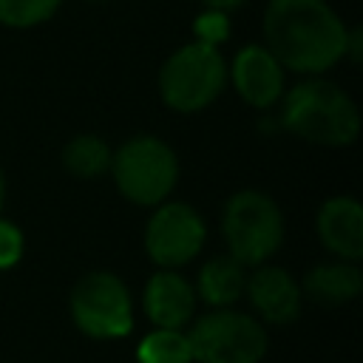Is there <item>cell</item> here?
Returning <instances> with one entry per match:
<instances>
[{
	"mask_svg": "<svg viewBox=\"0 0 363 363\" xmlns=\"http://www.w3.org/2000/svg\"><path fill=\"white\" fill-rule=\"evenodd\" d=\"M261 31L286 71L318 77L343 60L349 26L326 0H269Z\"/></svg>",
	"mask_w": 363,
	"mask_h": 363,
	"instance_id": "obj_1",
	"label": "cell"
},
{
	"mask_svg": "<svg viewBox=\"0 0 363 363\" xmlns=\"http://www.w3.org/2000/svg\"><path fill=\"white\" fill-rule=\"evenodd\" d=\"M278 102L281 128L303 142L320 147H349L360 136V111L354 99L349 91L332 79H323L320 74L295 82Z\"/></svg>",
	"mask_w": 363,
	"mask_h": 363,
	"instance_id": "obj_2",
	"label": "cell"
},
{
	"mask_svg": "<svg viewBox=\"0 0 363 363\" xmlns=\"http://www.w3.org/2000/svg\"><path fill=\"white\" fill-rule=\"evenodd\" d=\"M227 88V60L218 45L184 43L159 68V96L176 113L210 108Z\"/></svg>",
	"mask_w": 363,
	"mask_h": 363,
	"instance_id": "obj_3",
	"label": "cell"
},
{
	"mask_svg": "<svg viewBox=\"0 0 363 363\" xmlns=\"http://www.w3.org/2000/svg\"><path fill=\"white\" fill-rule=\"evenodd\" d=\"M116 190L139 207H156L170 199L179 182L176 150L150 133L130 136L111 156V170Z\"/></svg>",
	"mask_w": 363,
	"mask_h": 363,
	"instance_id": "obj_4",
	"label": "cell"
},
{
	"mask_svg": "<svg viewBox=\"0 0 363 363\" xmlns=\"http://www.w3.org/2000/svg\"><path fill=\"white\" fill-rule=\"evenodd\" d=\"M221 235L235 261L258 267L284 244V213L264 190H235L221 210Z\"/></svg>",
	"mask_w": 363,
	"mask_h": 363,
	"instance_id": "obj_5",
	"label": "cell"
},
{
	"mask_svg": "<svg viewBox=\"0 0 363 363\" xmlns=\"http://www.w3.org/2000/svg\"><path fill=\"white\" fill-rule=\"evenodd\" d=\"M193 363H261L269 349L267 326L241 309L204 312L187 329Z\"/></svg>",
	"mask_w": 363,
	"mask_h": 363,
	"instance_id": "obj_6",
	"label": "cell"
},
{
	"mask_svg": "<svg viewBox=\"0 0 363 363\" xmlns=\"http://www.w3.org/2000/svg\"><path fill=\"white\" fill-rule=\"evenodd\" d=\"M74 326L94 340H119L133 329V298L128 284L105 269L85 272L68 295Z\"/></svg>",
	"mask_w": 363,
	"mask_h": 363,
	"instance_id": "obj_7",
	"label": "cell"
},
{
	"mask_svg": "<svg viewBox=\"0 0 363 363\" xmlns=\"http://www.w3.org/2000/svg\"><path fill=\"white\" fill-rule=\"evenodd\" d=\"M207 241L201 213L187 201H162L145 224V252L159 269H179L199 258Z\"/></svg>",
	"mask_w": 363,
	"mask_h": 363,
	"instance_id": "obj_8",
	"label": "cell"
},
{
	"mask_svg": "<svg viewBox=\"0 0 363 363\" xmlns=\"http://www.w3.org/2000/svg\"><path fill=\"white\" fill-rule=\"evenodd\" d=\"M227 79L250 108L267 111L284 96L286 68L272 57L264 43H252L233 57V62L227 65Z\"/></svg>",
	"mask_w": 363,
	"mask_h": 363,
	"instance_id": "obj_9",
	"label": "cell"
},
{
	"mask_svg": "<svg viewBox=\"0 0 363 363\" xmlns=\"http://www.w3.org/2000/svg\"><path fill=\"white\" fill-rule=\"evenodd\" d=\"M244 295L250 298V306L255 309L258 320L269 326H286L298 320L303 309L301 284L289 275V269L278 264H267V261L252 267L244 284Z\"/></svg>",
	"mask_w": 363,
	"mask_h": 363,
	"instance_id": "obj_10",
	"label": "cell"
},
{
	"mask_svg": "<svg viewBox=\"0 0 363 363\" xmlns=\"http://www.w3.org/2000/svg\"><path fill=\"white\" fill-rule=\"evenodd\" d=\"M196 289L176 269H159L142 289V309L156 329H184L196 312Z\"/></svg>",
	"mask_w": 363,
	"mask_h": 363,
	"instance_id": "obj_11",
	"label": "cell"
},
{
	"mask_svg": "<svg viewBox=\"0 0 363 363\" xmlns=\"http://www.w3.org/2000/svg\"><path fill=\"white\" fill-rule=\"evenodd\" d=\"M315 230L326 252L340 261L363 258V207L354 196H332L315 216Z\"/></svg>",
	"mask_w": 363,
	"mask_h": 363,
	"instance_id": "obj_12",
	"label": "cell"
},
{
	"mask_svg": "<svg viewBox=\"0 0 363 363\" xmlns=\"http://www.w3.org/2000/svg\"><path fill=\"white\" fill-rule=\"evenodd\" d=\"M301 284V295L323 309H335V306H346L352 303L360 292H363V272L357 267V261H323L315 264Z\"/></svg>",
	"mask_w": 363,
	"mask_h": 363,
	"instance_id": "obj_13",
	"label": "cell"
},
{
	"mask_svg": "<svg viewBox=\"0 0 363 363\" xmlns=\"http://www.w3.org/2000/svg\"><path fill=\"white\" fill-rule=\"evenodd\" d=\"M244 284H247V267L227 252V255H213L210 261L201 264L193 289L196 298L204 301L210 309H221V306H235L244 298Z\"/></svg>",
	"mask_w": 363,
	"mask_h": 363,
	"instance_id": "obj_14",
	"label": "cell"
},
{
	"mask_svg": "<svg viewBox=\"0 0 363 363\" xmlns=\"http://www.w3.org/2000/svg\"><path fill=\"white\" fill-rule=\"evenodd\" d=\"M111 145L96 133H79L62 147V167L77 179H99L111 170Z\"/></svg>",
	"mask_w": 363,
	"mask_h": 363,
	"instance_id": "obj_15",
	"label": "cell"
},
{
	"mask_svg": "<svg viewBox=\"0 0 363 363\" xmlns=\"http://www.w3.org/2000/svg\"><path fill=\"white\" fill-rule=\"evenodd\" d=\"M139 363H193L184 329H150L136 346Z\"/></svg>",
	"mask_w": 363,
	"mask_h": 363,
	"instance_id": "obj_16",
	"label": "cell"
},
{
	"mask_svg": "<svg viewBox=\"0 0 363 363\" xmlns=\"http://www.w3.org/2000/svg\"><path fill=\"white\" fill-rule=\"evenodd\" d=\"M62 0H0V26L34 28L57 14Z\"/></svg>",
	"mask_w": 363,
	"mask_h": 363,
	"instance_id": "obj_17",
	"label": "cell"
},
{
	"mask_svg": "<svg viewBox=\"0 0 363 363\" xmlns=\"http://www.w3.org/2000/svg\"><path fill=\"white\" fill-rule=\"evenodd\" d=\"M230 14L224 11H216V9H207L201 11L196 20H193V34L199 43H207V45H221L224 40H230Z\"/></svg>",
	"mask_w": 363,
	"mask_h": 363,
	"instance_id": "obj_18",
	"label": "cell"
},
{
	"mask_svg": "<svg viewBox=\"0 0 363 363\" xmlns=\"http://www.w3.org/2000/svg\"><path fill=\"white\" fill-rule=\"evenodd\" d=\"M23 252H26V235H23V230L14 221H9V218L0 216V272L14 269L23 261Z\"/></svg>",
	"mask_w": 363,
	"mask_h": 363,
	"instance_id": "obj_19",
	"label": "cell"
},
{
	"mask_svg": "<svg viewBox=\"0 0 363 363\" xmlns=\"http://www.w3.org/2000/svg\"><path fill=\"white\" fill-rule=\"evenodd\" d=\"M360 54H363V31L354 26L346 31V51L343 57H349L352 62H360Z\"/></svg>",
	"mask_w": 363,
	"mask_h": 363,
	"instance_id": "obj_20",
	"label": "cell"
},
{
	"mask_svg": "<svg viewBox=\"0 0 363 363\" xmlns=\"http://www.w3.org/2000/svg\"><path fill=\"white\" fill-rule=\"evenodd\" d=\"M207 9H216V11H224V14H230V11H235V9H241L247 0H201Z\"/></svg>",
	"mask_w": 363,
	"mask_h": 363,
	"instance_id": "obj_21",
	"label": "cell"
},
{
	"mask_svg": "<svg viewBox=\"0 0 363 363\" xmlns=\"http://www.w3.org/2000/svg\"><path fill=\"white\" fill-rule=\"evenodd\" d=\"M3 204H6V176H3V167H0V216H3Z\"/></svg>",
	"mask_w": 363,
	"mask_h": 363,
	"instance_id": "obj_22",
	"label": "cell"
}]
</instances>
